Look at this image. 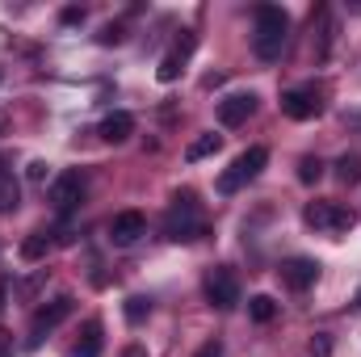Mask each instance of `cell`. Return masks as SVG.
<instances>
[{
    "label": "cell",
    "instance_id": "1",
    "mask_svg": "<svg viewBox=\"0 0 361 357\" xmlns=\"http://www.w3.org/2000/svg\"><path fill=\"white\" fill-rule=\"evenodd\" d=\"M286 38H290V17H286V8H277V4H257V34H252V51H257L265 63H273V59H281Z\"/></svg>",
    "mask_w": 361,
    "mask_h": 357
},
{
    "label": "cell",
    "instance_id": "2",
    "mask_svg": "<svg viewBox=\"0 0 361 357\" xmlns=\"http://www.w3.org/2000/svg\"><path fill=\"white\" fill-rule=\"evenodd\" d=\"M164 231H169V240H197L202 231H206V223H202V214H197V198L185 189V193H173V206H169V219H164Z\"/></svg>",
    "mask_w": 361,
    "mask_h": 357
},
{
    "label": "cell",
    "instance_id": "3",
    "mask_svg": "<svg viewBox=\"0 0 361 357\" xmlns=\"http://www.w3.org/2000/svg\"><path fill=\"white\" fill-rule=\"evenodd\" d=\"M265 164H269V147H248V152H240V156L231 160V169L219 177V193H240L244 185H252V181L261 177Z\"/></svg>",
    "mask_w": 361,
    "mask_h": 357
},
{
    "label": "cell",
    "instance_id": "4",
    "mask_svg": "<svg viewBox=\"0 0 361 357\" xmlns=\"http://www.w3.org/2000/svg\"><path fill=\"white\" fill-rule=\"evenodd\" d=\"M302 219H307L315 231H328V236H336V231H349V227L357 223V214H353L349 206H341V202H328V198H315V202H307Z\"/></svg>",
    "mask_w": 361,
    "mask_h": 357
},
{
    "label": "cell",
    "instance_id": "5",
    "mask_svg": "<svg viewBox=\"0 0 361 357\" xmlns=\"http://www.w3.org/2000/svg\"><path fill=\"white\" fill-rule=\"evenodd\" d=\"M72 311H76V298H72V294H59V298L42 303V307L34 311V320H30V337H25V345H30V349H38V345H42V337H47V332H55Z\"/></svg>",
    "mask_w": 361,
    "mask_h": 357
},
{
    "label": "cell",
    "instance_id": "6",
    "mask_svg": "<svg viewBox=\"0 0 361 357\" xmlns=\"http://www.w3.org/2000/svg\"><path fill=\"white\" fill-rule=\"evenodd\" d=\"M206 303L219 307V311H231L240 303V282H235V273L227 265L210 269V277H206Z\"/></svg>",
    "mask_w": 361,
    "mask_h": 357
},
{
    "label": "cell",
    "instance_id": "7",
    "mask_svg": "<svg viewBox=\"0 0 361 357\" xmlns=\"http://www.w3.org/2000/svg\"><path fill=\"white\" fill-rule=\"evenodd\" d=\"M80 202H85V177H80V173H59V177L51 181V206H55L59 214L76 210Z\"/></svg>",
    "mask_w": 361,
    "mask_h": 357
},
{
    "label": "cell",
    "instance_id": "8",
    "mask_svg": "<svg viewBox=\"0 0 361 357\" xmlns=\"http://www.w3.org/2000/svg\"><path fill=\"white\" fill-rule=\"evenodd\" d=\"M257 114V92H231L219 101V122L223 126H244Z\"/></svg>",
    "mask_w": 361,
    "mask_h": 357
},
{
    "label": "cell",
    "instance_id": "9",
    "mask_svg": "<svg viewBox=\"0 0 361 357\" xmlns=\"http://www.w3.org/2000/svg\"><path fill=\"white\" fill-rule=\"evenodd\" d=\"M143 231H147V219H143L139 210H122V214H114V223H109V240H114L118 248H130Z\"/></svg>",
    "mask_w": 361,
    "mask_h": 357
},
{
    "label": "cell",
    "instance_id": "10",
    "mask_svg": "<svg viewBox=\"0 0 361 357\" xmlns=\"http://www.w3.org/2000/svg\"><path fill=\"white\" fill-rule=\"evenodd\" d=\"M281 114H286V118H294V122L315 118V114H319V92H315V89H290V92H281Z\"/></svg>",
    "mask_w": 361,
    "mask_h": 357
},
{
    "label": "cell",
    "instance_id": "11",
    "mask_svg": "<svg viewBox=\"0 0 361 357\" xmlns=\"http://www.w3.org/2000/svg\"><path fill=\"white\" fill-rule=\"evenodd\" d=\"M281 282L290 286V290H307V286H315V277H319V265L311 261V257H290V261H281Z\"/></svg>",
    "mask_w": 361,
    "mask_h": 357
},
{
    "label": "cell",
    "instance_id": "12",
    "mask_svg": "<svg viewBox=\"0 0 361 357\" xmlns=\"http://www.w3.org/2000/svg\"><path fill=\"white\" fill-rule=\"evenodd\" d=\"M193 47H197V38H193V34H185V42H180L177 51H169V55L160 59V68H156V76H160L164 85H173V80L180 76V68H185V59H189V51H193Z\"/></svg>",
    "mask_w": 361,
    "mask_h": 357
},
{
    "label": "cell",
    "instance_id": "13",
    "mask_svg": "<svg viewBox=\"0 0 361 357\" xmlns=\"http://www.w3.org/2000/svg\"><path fill=\"white\" fill-rule=\"evenodd\" d=\"M130 135H135V118L122 114V109H114V114L101 122V139H105V143H126Z\"/></svg>",
    "mask_w": 361,
    "mask_h": 357
},
{
    "label": "cell",
    "instance_id": "14",
    "mask_svg": "<svg viewBox=\"0 0 361 357\" xmlns=\"http://www.w3.org/2000/svg\"><path fill=\"white\" fill-rule=\"evenodd\" d=\"M223 147V135H214V131H206V135H197L189 147H185V160L189 164H197V160H206V156H214Z\"/></svg>",
    "mask_w": 361,
    "mask_h": 357
},
{
    "label": "cell",
    "instance_id": "15",
    "mask_svg": "<svg viewBox=\"0 0 361 357\" xmlns=\"http://www.w3.org/2000/svg\"><path fill=\"white\" fill-rule=\"evenodd\" d=\"M72 357H101V320H89L80 332V345L72 349Z\"/></svg>",
    "mask_w": 361,
    "mask_h": 357
},
{
    "label": "cell",
    "instance_id": "16",
    "mask_svg": "<svg viewBox=\"0 0 361 357\" xmlns=\"http://www.w3.org/2000/svg\"><path fill=\"white\" fill-rule=\"evenodd\" d=\"M47 253H51V240H47V231H34V236H25V240H21V261L38 265V261H47Z\"/></svg>",
    "mask_w": 361,
    "mask_h": 357
},
{
    "label": "cell",
    "instance_id": "17",
    "mask_svg": "<svg viewBox=\"0 0 361 357\" xmlns=\"http://www.w3.org/2000/svg\"><path fill=\"white\" fill-rule=\"evenodd\" d=\"M17 202H21V185H17V177L8 169H0V214L17 210Z\"/></svg>",
    "mask_w": 361,
    "mask_h": 357
},
{
    "label": "cell",
    "instance_id": "18",
    "mask_svg": "<svg viewBox=\"0 0 361 357\" xmlns=\"http://www.w3.org/2000/svg\"><path fill=\"white\" fill-rule=\"evenodd\" d=\"M248 315H252L257 324H269L273 315H277V303H273L269 294H252V298H248Z\"/></svg>",
    "mask_w": 361,
    "mask_h": 357
},
{
    "label": "cell",
    "instance_id": "19",
    "mask_svg": "<svg viewBox=\"0 0 361 357\" xmlns=\"http://www.w3.org/2000/svg\"><path fill=\"white\" fill-rule=\"evenodd\" d=\"M122 311H126V320H130V324H143V320L152 315V298H143V294H130Z\"/></svg>",
    "mask_w": 361,
    "mask_h": 357
},
{
    "label": "cell",
    "instance_id": "20",
    "mask_svg": "<svg viewBox=\"0 0 361 357\" xmlns=\"http://www.w3.org/2000/svg\"><path fill=\"white\" fill-rule=\"evenodd\" d=\"M319 177H324V160H319V156H302V160H298V181H302V185H315Z\"/></svg>",
    "mask_w": 361,
    "mask_h": 357
},
{
    "label": "cell",
    "instance_id": "21",
    "mask_svg": "<svg viewBox=\"0 0 361 357\" xmlns=\"http://www.w3.org/2000/svg\"><path fill=\"white\" fill-rule=\"evenodd\" d=\"M336 177L345 181V185L361 181V156H341V160H336Z\"/></svg>",
    "mask_w": 361,
    "mask_h": 357
},
{
    "label": "cell",
    "instance_id": "22",
    "mask_svg": "<svg viewBox=\"0 0 361 357\" xmlns=\"http://www.w3.org/2000/svg\"><path fill=\"white\" fill-rule=\"evenodd\" d=\"M122 38H126L122 25H105V30H101V42H105V47H109V42H122Z\"/></svg>",
    "mask_w": 361,
    "mask_h": 357
},
{
    "label": "cell",
    "instance_id": "23",
    "mask_svg": "<svg viewBox=\"0 0 361 357\" xmlns=\"http://www.w3.org/2000/svg\"><path fill=\"white\" fill-rule=\"evenodd\" d=\"M197 357H223V345H219V341H206V345L197 349Z\"/></svg>",
    "mask_w": 361,
    "mask_h": 357
},
{
    "label": "cell",
    "instance_id": "24",
    "mask_svg": "<svg viewBox=\"0 0 361 357\" xmlns=\"http://www.w3.org/2000/svg\"><path fill=\"white\" fill-rule=\"evenodd\" d=\"M63 21H68V25H76V21H85V8H63Z\"/></svg>",
    "mask_w": 361,
    "mask_h": 357
},
{
    "label": "cell",
    "instance_id": "25",
    "mask_svg": "<svg viewBox=\"0 0 361 357\" xmlns=\"http://www.w3.org/2000/svg\"><path fill=\"white\" fill-rule=\"evenodd\" d=\"M47 177V164H42V160H34V164H30V181H42Z\"/></svg>",
    "mask_w": 361,
    "mask_h": 357
},
{
    "label": "cell",
    "instance_id": "26",
    "mask_svg": "<svg viewBox=\"0 0 361 357\" xmlns=\"http://www.w3.org/2000/svg\"><path fill=\"white\" fill-rule=\"evenodd\" d=\"M122 357H147V349H143V345H126V349H122Z\"/></svg>",
    "mask_w": 361,
    "mask_h": 357
},
{
    "label": "cell",
    "instance_id": "27",
    "mask_svg": "<svg viewBox=\"0 0 361 357\" xmlns=\"http://www.w3.org/2000/svg\"><path fill=\"white\" fill-rule=\"evenodd\" d=\"M315 349H319V357H328V353H332V341H328V337H319V341H315Z\"/></svg>",
    "mask_w": 361,
    "mask_h": 357
},
{
    "label": "cell",
    "instance_id": "28",
    "mask_svg": "<svg viewBox=\"0 0 361 357\" xmlns=\"http://www.w3.org/2000/svg\"><path fill=\"white\" fill-rule=\"evenodd\" d=\"M4 298H8V282H0V315H4Z\"/></svg>",
    "mask_w": 361,
    "mask_h": 357
},
{
    "label": "cell",
    "instance_id": "29",
    "mask_svg": "<svg viewBox=\"0 0 361 357\" xmlns=\"http://www.w3.org/2000/svg\"><path fill=\"white\" fill-rule=\"evenodd\" d=\"M0 357H13V353H8V345H4V341H0Z\"/></svg>",
    "mask_w": 361,
    "mask_h": 357
}]
</instances>
